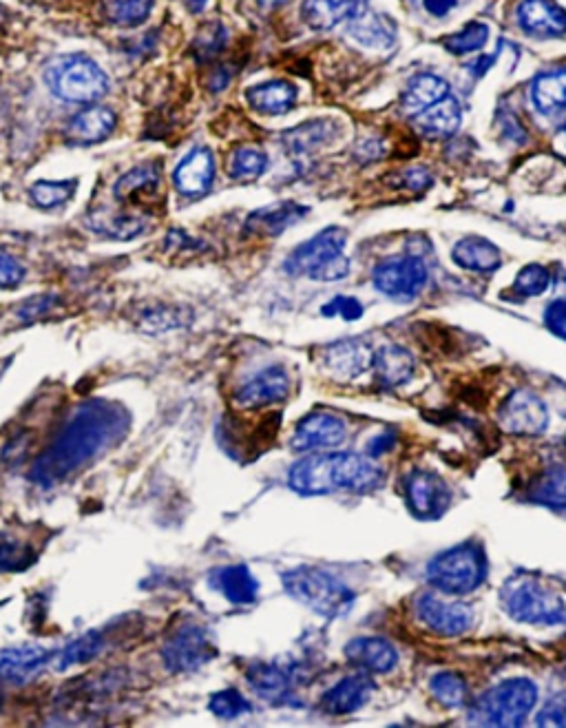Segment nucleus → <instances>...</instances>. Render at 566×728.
I'll return each mask as SVG.
<instances>
[{"instance_id": "nucleus-1", "label": "nucleus", "mask_w": 566, "mask_h": 728, "mask_svg": "<svg viewBox=\"0 0 566 728\" xmlns=\"http://www.w3.org/2000/svg\"><path fill=\"white\" fill-rule=\"evenodd\" d=\"M131 416L124 405L91 399L78 405L56 439L38 456L29 470V481L40 487H56L113 450L129 432Z\"/></svg>"}, {"instance_id": "nucleus-2", "label": "nucleus", "mask_w": 566, "mask_h": 728, "mask_svg": "<svg viewBox=\"0 0 566 728\" xmlns=\"http://www.w3.org/2000/svg\"><path fill=\"white\" fill-rule=\"evenodd\" d=\"M345 244H348V233L343 228H323L286 257L283 270L292 277H310L314 282H339L350 275Z\"/></svg>"}, {"instance_id": "nucleus-3", "label": "nucleus", "mask_w": 566, "mask_h": 728, "mask_svg": "<svg viewBox=\"0 0 566 728\" xmlns=\"http://www.w3.org/2000/svg\"><path fill=\"white\" fill-rule=\"evenodd\" d=\"M502 609L516 622L533 624V627H564L566 602L549 585H542L538 578L518 574L505 582L500 591Z\"/></svg>"}, {"instance_id": "nucleus-4", "label": "nucleus", "mask_w": 566, "mask_h": 728, "mask_svg": "<svg viewBox=\"0 0 566 728\" xmlns=\"http://www.w3.org/2000/svg\"><path fill=\"white\" fill-rule=\"evenodd\" d=\"M283 589L303 607L323 618H339L354 605V591L319 567H295L283 574Z\"/></svg>"}, {"instance_id": "nucleus-5", "label": "nucleus", "mask_w": 566, "mask_h": 728, "mask_svg": "<svg viewBox=\"0 0 566 728\" xmlns=\"http://www.w3.org/2000/svg\"><path fill=\"white\" fill-rule=\"evenodd\" d=\"M487 571L485 549L476 543H460L429 560L427 580L440 594L465 596L485 582Z\"/></svg>"}, {"instance_id": "nucleus-6", "label": "nucleus", "mask_w": 566, "mask_h": 728, "mask_svg": "<svg viewBox=\"0 0 566 728\" xmlns=\"http://www.w3.org/2000/svg\"><path fill=\"white\" fill-rule=\"evenodd\" d=\"M45 82L56 98L76 104L96 102L109 91V76L104 69L82 54H65L49 60Z\"/></svg>"}, {"instance_id": "nucleus-7", "label": "nucleus", "mask_w": 566, "mask_h": 728, "mask_svg": "<svg viewBox=\"0 0 566 728\" xmlns=\"http://www.w3.org/2000/svg\"><path fill=\"white\" fill-rule=\"evenodd\" d=\"M538 702V686L529 678H509L496 684L476 702L474 715L480 724L520 726Z\"/></svg>"}, {"instance_id": "nucleus-8", "label": "nucleus", "mask_w": 566, "mask_h": 728, "mask_svg": "<svg viewBox=\"0 0 566 728\" xmlns=\"http://www.w3.org/2000/svg\"><path fill=\"white\" fill-rule=\"evenodd\" d=\"M217 655L211 633L202 624H182L162 647V662L171 673H193L202 669Z\"/></svg>"}, {"instance_id": "nucleus-9", "label": "nucleus", "mask_w": 566, "mask_h": 728, "mask_svg": "<svg viewBox=\"0 0 566 728\" xmlns=\"http://www.w3.org/2000/svg\"><path fill=\"white\" fill-rule=\"evenodd\" d=\"M427 266L418 257L401 255L381 259L372 270L374 288L392 299H414L427 286Z\"/></svg>"}, {"instance_id": "nucleus-10", "label": "nucleus", "mask_w": 566, "mask_h": 728, "mask_svg": "<svg viewBox=\"0 0 566 728\" xmlns=\"http://www.w3.org/2000/svg\"><path fill=\"white\" fill-rule=\"evenodd\" d=\"M348 439V423L334 412H312L297 423L290 445L297 452H332Z\"/></svg>"}, {"instance_id": "nucleus-11", "label": "nucleus", "mask_w": 566, "mask_h": 728, "mask_svg": "<svg viewBox=\"0 0 566 728\" xmlns=\"http://www.w3.org/2000/svg\"><path fill=\"white\" fill-rule=\"evenodd\" d=\"M500 428L513 436H540L549 425V410L531 390H513L498 412Z\"/></svg>"}, {"instance_id": "nucleus-12", "label": "nucleus", "mask_w": 566, "mask_h": 728, "mask_svg": "<svg viewBox=\"0 0 566 728\" xmlns=\"http://www.w3.org/2000/svg\"><path fill=\"white\" fill-rule=\"evenodd\" d=\"M416 616L429 631L443 638L465 636L474 624V609L465 602L445 600L434 594H423L416 600Z\"/></svg>"}, {"instance_id": "nucleus-13", "label": "nucleus", "mask_w": 566, "mask_h": 728, "mask_svg": "<svg viewBox=\"0 0 566 728\" xmlns=\"http://www.w3.org/2000/svg\"><path fill=\"white\" fill-rule=\"evenodd\" d=\"M405 503L418 518H438L452 505V492L438 474L429 470H412L403 481Z\"/></svg>"}, {"instance_id": "nucleus-14", "label": "nucleus", "mask_w": 566, "mask_h": 728, "mask_svg": "<svg viewBox=\"0 0 566 728\" xmlns=\"http://www.w3.org/2000/svg\"><path fill=\"white\" fill-rule=\"evenodd\" d=\"M332 481L334 490L365 494L383 483V470L372 456L356 452H332Z\"/></svg>"}, {"instance_id": "nucleus-15", "label": "nucleus", "mask_w": 566, "mask_h": 728, "mask_svg": "<svg viewBox=\"0 0 566 728\" xmlns=\"http://www.w3.org/2000/svg\"><path fill=\"white\" fill-rule=\"evenodd\" d=\"M288 485L301 496H326L334 492L332 452H310L288 470Z\"/></svg>"}, {"instance_id": "nucleus-16", "label": "nucleus", "mask_w": 566, "mask_h": 728, "mask_svg": "<svg viewBox=\"0 0 566 728\" xmlns=\"http://www.w3.org/2000/svg\"><path fill=\"white\" fill-rule=\"evenodd\" d=\"M290 394V377L281 366H270L248 379L235 394L241 408H266L286 401Z\"/></svg>"}, {"instance_id": "nucleus-17", "label": "nucleus", "mask_w": 566, "mask_h": 728, "mask_svg": "<svg viewBox=\"0 0 566 728\" xmlns=\"http://www.w3.org/2000/svg\"><path fill=\"white\" fill-rule=\"evenodd\" d=\"M345 660L363 673H390L398 664V651L390 640L379 636H359L345 644Z\"/></svg>"}, {"instance_id": "nucleus-18", "label": "nucleus", "mask_w": 566, "mask_h": 728, "mask_svg": "<svg viewBox=\"0 0 566 728\" xmlns=\"http://www.w3.org/2000/svg\"><path fill=\"white\" fill-rule=\"evenodd\" d=\"M374 352L368 348V343L359 339H345L330 343L326 348V355H323V366H326L328 374L337 381H352L361 377L363 372L372 368Z\"/></svg>"}, {"instance_id": "nucleus-19", "label": "nucleus", "mask_w": 566, "mask_h": 728, "mask_svg": "<svg viewBox=\"0 0 566 728\" xmlns=\"http://www.w3.org/2000/svg\"><path fill=\"white\" fill-rule=\"evenodd\" d=\"M374 693V682L370 673H354L341 678L337 684L323 693L321 709L330 715H350L363 709Z\"/></svg>"}, {"instance_id": "nucleus-20", "label": "nucleus", "mask_w": 566, "mask_h": 728, "mask_svg": "<svg viewBox=\"0 0 566 728\" xmlns=\"http://www.w3.org/2000/svg\"><path fill=\"white\" fill-rule=\"evenodd\" d=\"M175 189L186 197H202L215 182V158L211 149H193L186 158L177 164L173 173Z\"/></svg>"}, {"instance_id": "nucleus-21", "label": "nucleus", "mask_w": 566, "mask_h": 728, "mask_svg": "<svg viewBox=\"0 0 566 728\" xmlns=\"http://www.w3.org/2000/svg\"><path fill=\"white\" fill-rule=\"evenodd\" d=\"M54 658L47 649L38 644H25V647H12L0 651V680L12 684H25L34 680L43 671L49 660Z\"/></svg>"}, {"instance_id": "nucleus-22", "label": "nucleus", "mask_w": 566, "mask_h": 728, "mask_svg": "<svg viewBox=\"0 0 566 728\" xmlns=\"http://www.w3.org/2000/svg\"><path fill=\"white\" fill-rule=\"evenodd\" d=\"M518 23L536 38H560L566 34V12L551 0H522Z\"/></svg>"}, {"instance_id": "nucleus-23", "label": "nucleus", "mask_w": 566, "mask_h": 728, "mask_svg": "<svg viewBox=\"0 0 566 728\" xmlns=\"http://www.w3.org/2000/svg\"><path fill=\"white\" fill-rule=\"evenodd\" d=\"M345 23H348V34L363 47L387 49L396 43V27L392 20L379 16L361 3L356 5L352 16Z\"/></svg>"}, {"instance_id": "nucleus-24", "label": "nucleus", "mask_w": 566, "mask_h": 728, "mask_svg": "<svg viewBox=\"0 0 566 728\" xmlns=\"http://www.w3.org/2000/svg\"><path fill=\"white\" fill-rule=\"evenodd\" d=\"M213 587L222 591V596L230 605L246 607L255 605L259 596V582L246 565H226L213 571Z\"/></svg>"}, {"instance_id": "nucleus-25", "label": "nucleus", "mask_w": 566, "mask_h": 728, "mask_svg": "<svg viewBox=\"0 0 566 728\" xmlns=\"http://www.w3.org/2000/svg\"><path fill=\"white\" fill-rule=\"evenodd\" d=\"M452 259L456 266L469 270V273H494L502 264V253L487 237L469 235L458 239L452 248Z\"/></svg>"}, {"instance_id": "nucleus-26", "label": "nucleus", "mask_w": 566, "mask_h": 728, "mask_svg": "<svg viewBox=\"0 0 566 728\" xmlns=\"http://www.w3.org/2000/svg\"><path fill=\"white\" fill-rule=\"evenodd\" d=\"M118 116L109 107H87L69 122L67 135L73 144H100L109 138Z\"/></svg>"}, {"instance_id": "nucleus-27", "label": "nucleus", "mask_w": 566, "mask_h": 728, "mask_svg": "<svg viewBox=\"0 0 566 728\" xmlns=\"http://www.w3.org/2000/svg\"><path fill=\"white\" fill-rule=\"evenodd\" d=\"M308 208L295 202H279L266 208H259L246 220V231L257 235H281L286 228L295 226L306 217Z\"/></svg>"}, {"instance_id": "nucleus-28", "label": "nucleus", "mask_w": 566, "mask_h": 728, "mask_svg": "<svg viewBox=\"0 0 566 728\" xmlns=\"http://www.w3.org/2000/svg\"><path fill=\"white\" fill-rule=\"evenodd\" d=\"M372 366L376 370V377H379L381 386L385 388H398L405 386L407 381L414 377L416 361L410 350L401 346H383L379 352H374Z\"/></svg>"}, {"instance_id": "nucleus-29", "label": "nucleus", "mask_w": 566, "mask_h": 728, "mask_svg": "<svg viewBox=\"0 0 566 728\" xmlns=\"http://www.w3.org/2000/svg\"><path fill=\"white\" fill-rule=\"evenodd\" d=\"M250 107L266 116H283L297 102V87L288 80H270L246 91Z\"/></svg>"}, {"instance_id": "nucleus-30", "label": "nucleus", "mask_w": 566, "mask_h": 728, "mask_svg": "<svg viewBox=\"0 0 566 728\" xmlns=\"http://www.w3.org/2000/svg\"><path fill=\"white\" fill-rule=\"evenodd\" d=\"M460 122H463V111H460L458 100L452 96L438 100L432 107L416 116L418 129H421V133H425L427 138H449V135H454L458 131Z\"/></svg>"}, {"instance_id": "nucleus-31", "label": "nucleus", "mask_w": 566, "mask_h": 728, "mask_svg": "<svg viewBox=\"0 0 566 728\" xmlns=\"http://www.w3.org/2000/svg\"><path fill=\"white\" fill-rule=\"evenodd\" d=\"M246 680L261 700L281 704L286 698H290V678L286 671H281L277 664L270 662H255L253 667H248Z\"/></svg>"}, {"instance_id": "nucleus-32", "label": "nucleus", "mask_w": 566, "mask_h": 728, "mask_svg": "<svg viewBox=\"0 0 566 728\" xmlns=\"http://www.w3.org/2000/svg\"><path fill=\"white\" fill-rule=\"evenodd\" d=\"M356 5H359V0H303L301 16L308 27L328 31L345 23Z\"/></svg>"}, {"instance_id": "nucleus-33", "label": "nucleus", "mask_w": 566, "mask_h": 728, "mask_svg": "<svg viewBox=\"0 0 566 728\" xmlns=\"http://www.w3.org/2000/svg\"><path fill=\"white\" fill-rule=\"evenodd\" d=\"M449 96V85L434 74H421L410 80L405 93H403V109L412 116H418L425 109L432 107L438 100H443Z\"/></svg>"}, {"instance_id": "nucleus-34", "label": "nucleus", "mask_w": 566, "mask_h": 728, "mask_svg": "<svg viewBox=\"0 0 566 728\" xmlns=\"http://www.w3.org/2000/svg\"><path fill=\"white\" fill-rule=\"evenodd\" d=\"M531 100L540 113L566 109V67L540 74L531 85Z\"/></svg>"}, {"instance_id": "nucleus-35", "label": "nucleus", "mask_w": 566, "mask_h": 728, "mask_svg": "<svg viewBox=\"0 0 566 728\" xmlns=\"http://www.w3.org/2000/svg\"><path fill=\"white\" fill-rule=\"evenodd\" d=\"M337 133V127L326 120H314V122H303L301 127L290 129L283 135V142L290 153H312L321 149L323 144L330 142Z\"/></svg>"}, {"instance_id": "nucleus-36", "label": "nucleus", "mask_w": 566, "mask_h": 728, "mask_svg": "<svg viewBox=\"0 0 566 728\" xmlns=\"http://www.w3.org/2000/svg\"><path fill=\"white\" fill-rule=\"evenodd\" d=\"M104 647H107V638H104L100 631H89V633H85V636L69 642L65 649L54 655L56 669L65 671L71 667H78V664L91 662L93 658H98Z\"/></svg>"}, {"instance_id": "nucleus-37", "label": "nucleus", "mask_w": 566, "mask_h": 728, "mask_svg": "<svg viewBox=\"0 0 566 728\" xmlns=\"http://www.w3.org/2000/svg\"><path fill=\"white\" fill-rule=\"evenodd\" d=\"M429 691H432V698L440 706H445V709H458V706L467 702L469 686L463 675L454 671H440L429 682Z\"/></svg>"}, {"instance_id": "nucleus-38", "label": "nucleus", "mask_w": 566, "mask_h": 728, "mask_svg": "<svg viewBox=\"0 0 566 728\" xmlns=\"http://www.w3.org/2000/svg\"><path fill=\"white\" fill-rule=\"evenodd\" d=\"M155 0H104V14L109 23L133 29L140 27L153 12Z\"/></svg>"}, {"instance_id": "nucleus-39", "label": "nucleus", "mask_w": 566, "mask_h": 728, "mask_svg": "<svg viewBox=\"0 0 566 728\" xmlns=\"http://www.w3.org/2000/svg\"><path fill=\"white\" fill-rule=\"evenodd\" d=\"M268 169V155L259 149H237L228 162V173L235 180H255Z\"/></svg>"}, {"instance_id": "nucleus-40", "label": "nucleus", "mask_w": 566, "mask_h": 728, "mask_svg": "<svg viewBox=\"0 0 566 728\" xmlns=\"http://www.w3.org/2000/svg\"><path fill=\"white\" fill-rule=\"evenodd\" d=\"M78 189L76 180H62V182H51V180H38L31 186V200H34L40 208H56L71 200L73 193Z\"/></svg>"}, {"instance_id": "nucleus-41", "label": "nucleus", "mask_w": 566, "mask_h": 728, "mask_svg": "<svg viewBox=\"0 0 566 728\" xmlns=\"http://www.w3.org/2000/svg\"><path fill=\"white\" fill-rule=\"evenodd\" d=\"M160 173H162V169L157 164L135 166L133 171H129L127 175H122V178L118 180V184H115V189H113L115 197H118V200H124V197H129L133 193L151 189V186L157 180H160Z\"/></svg>"}, {"instance_id": "nucleus-42", "label": "nucleus", "mask_w": 566, "mask_h": 728, "mask_svg": "<svg viewBox=\"0 0 566 728\" xmlns=\"http://www.w3.org/2000/svg\"><path fill=\"white\" fill-rule=\"evenodd\" d=\"M487 38H489L487 25L469 23L467 27L456 31V34H452L445 40V49L452 51L454 56H465V54H471V51H478L485 47Z\"/></svg>"}, {"instance_id": "nucleus-43", "label": "nucleus", "mask_w": 566, "mask_h": 728, "mask_svg": "<svg viewBox=\"0 0 566 728\" xmlns=\"http://www.w3.org/2000/svg\"><path fill=\"white\" fill-rule=\"evenodd\" d=\"M208 709L219 720H237V717L250 713V702L237 689H224L211 695Z\"/></svg>"}, {"instance_id": "nucleus-44", "label": "nucleus", "mask_w": 566, "mask_h": 728, "mask_svg": "<svg viewBox=\"0 0 566 728\" xmlns=\"http://www.w3.org/2000/svg\"><path fill=\"white\" fill-rule=\"evenodd\" d=\"M536 501L544 503V505H553V507H566V470L564 467H555V470H549L540 478V483L536 487Z\"/></svg>"}, {"instance_id": "nucleus-45", "label": "nucleus", "mask_w": 566, "mask_h": 728, "mask_svg": "<svg viewBox=\"0 0 566 728\" xmlns=\"http://www.w3.org/2000/svg\"><path fill=\"white\" fill-rule=\"evenodd\" d=\"M549 284H551L549 270L540 264H529L516 275L513 290H516V293L522 297H540L547 293Z\"/></svg>"}, {"instance_id": "nucleus-46", "label": "nucleus", "mask_w": 566, "mask_h": 728, "mask_svg": "<svg viewBox=\"0 0 566 728\" xmlns=\"http://www.w3.org/2000/svg\"><path fill=\"white\" fill-rule=\"evenodd\" d=\"M224 45H226V29L219 23H208L199 29V34L195 36V43H193L195 58L211 60L224 49Z\"/></svg>"}, {"instance_id": "nucleus-47", "label": "nucleus", "mask_w": 566, "mask_h": 728, "mask_svg": "<svg viewBox=\"0 0 566 728\" xmlns=\"http://www.w3.org/2000/svg\"><path fill=\"white\" fill-rule=\"evenodd\" d=\"M34 556L27 547H23L18 543L16 538H12L9 534L0 532V571H16V569H25Z\"/></svg>"}, {"instance_id": "nucleus-48", "label": "nucleus", "mask_w": 566, "mask_h": 728, "mask_svg": "<svg viewBox=\"0 0 566 728\" xmlns=\"http://www.w3.org/2000/svg\"><path fill=\"white\" fill-rule=\"evenodd\" d=\"M540 726H566V691L555 693L536 715Z\"/></svg>"}, {"instance_id": "nucleus-49", "label": "nucleus", "mask_w": 566, "mask_h": 728, "mask_svg": "<svg viewBox=\"0 0 566 728\" xmlns=\"http://www.w3.org/2000/svg\"><path fill=\"white\" fill-rule=\"evenodd\" d=\"M25 279V266L18 262L14 255H9L5 248H0V288L14 290Z\"/></svg>"}, {"instance_id": "nucleus-50", "label": "nucleus", "mask_w": 566, "mask_h": 728, "mask_svg": "<svg viewBox=\"0 0 566 728\" xmlns=\"http://www.w3.org/2000/svg\"><path fill=\"white\" fill-rule=\"evenodd\" d=\"M321 312L326 317L341 315L345 321H356L363 315V306L352 297H337V299H332L328 306H323Z\"/></svg>"}, {"instance_id": "nucleus-51", "label": "nucleus", "mask_w": 566, "mask_h": 728, "mask_svg": "<svg viewBox=\"0 0 566 728\" xmlns=\"http://www.w3.org/2000/svg\"><path fill=\"white\" fill-rule=\"evenodd\" d=\"M544 324L555 337L566 341V299H555L544 310Z\"/></svg>"}, {"instance_id": "nucleus-52", "label": "nucleus", "mask_w": 566, "mask_h": 728, "mask_svg": "<svg viewBox=\"0 0 566 728\" xmlns=\"http://www.w3.org/2000/svg\"><path fill=\"white\" fill-rule=\"evenodd\" d=\"M403 184L410 191H425L429 184H432V175L425 169H410L403 175Z\"/></svg>"}, {"instance_id": "nucleus-53", "label": "nucleus", "mask_w": 566, "mask_h": 728, "mask_svg": "<svg viewBox=\"0 0 566 728\" xmlns=\"http://www.w3.org/2000/svg\"><path fill=\"white\" fill-rule=\"evenodd\" d=\"M394 441H396L394 434H381V436H376V439H372L368 443V456H372V459H379V456H383L385 452L392 450V447L396 445Z\"/></svg>"}, {"instance_id": "nucleus-54", "label": "nucleus", "mask_w": 566, "mask_h": 728, "mask_svg": "<svg viewBox=\"0 0 566 728\" xmlns=\"http://www.w3.org/2000/svg\"><path fill=\"white\" fill-rule=\"evenodd\" d=\"M425 9L436 18H445L458 5V0H423Z\"/></svg>"}, {"instance_id": "nucleus-55", "label": "nucleus", "mask_w": 566, "mask_h": 728, "mask_svg": "<svg viewBox=\"0 0 566 728\" xmlns=\"http://www.w3.org/2000/svg\"><path fill=\"white\" fill-rule=\"evenodd\" d=\"M186 5H188V9H191L193 14H199V12H204V7L208 5V0H186Z\"/></svg>"}, {"instance_id": "nucleus-56", "label": "nucleus", "mask_w": 566, "mask_h": 728, "mask_svg": "<svg viewBox=\"0 0 566 728\" xmlns=\"http://www.w3.org/2000/svg\"><path fill=\"white\" fill-rule=\"evenodd\" d=\"M257 3H259V5H264V7H268V9H277V7H283V5H286L288 0H257Z\"/></svg>"}, {"instance_id": "nucleus-57", "label": "nucleus", "mask_w": 566, "mask_h": 728, "mask_svg": "<svg viewBox=\"0 0 566 728\" xmlns=\"http://www.w3.org/2000/svg\"><path fill=\"white\" fill-rule=\"evenodd\" d=\"M0 709H3V693H0Z\"/></svg>"}, {"instance_id": "nucleus-58", "label": "nucleus", "mask_w": 566, "mask_h": 728, "mask_svg": "<svg viewBox=\"0 0 566 728\" xmlns=\"http://www.w3.org/2000/svg\"><path fill=\"white\" fill-rule=\"evenodd\" d=\"M562 133H566V124H564V127H562Z\"/></svg>"}]
</instances>
